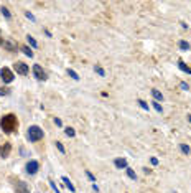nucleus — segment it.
<instances>
[{
  "instance_id": "nucleus-1",
  "label": "nucleus",
  "mask_w": 191,
  "mask_h": 193,
  "mask_svg": "<svg viewBox=\"0 0 191 193\" xmlns=\"http://www.w3.org/2000/svg\"><path fill=\"white\" fill-rule=\"evenodd\" d=\"M18 127V119L15 114H5L4 117L0 119V129L4 130L5 134H12L15 132Z\"/></svg>"
},
{
  "instance_id": "nucleus-2",
  "label": "nucleus",
  "mask_w": 191,
  "mask_h": 193,
  "mask_svg": "<svg viewBox=\"0 0 191 193\" xmlns=\"http://www.w3.org/2000/svg\"><path fill=\"white\" fill-rule=\"evenodd\" d=\"M45 132H43L41 127L38 126H30L28 127V134H26V139H28L30 142H38V140H41Z\"/></svg>"
},
{
  "instance_id": "nucleus-3",
  "label": "nucleus",
  "mask_w": 191,
  "mask_h": 193,
  "mask_svg": "<svg viewBox=\"0 0 191 193\" xmlns=\"http://www.w3.org/2000/svg\"><path fill=\"white\" fill-rule=\"evenodd\" d=\"M13 78H15V76H13V71L10 69V68L4 66L2 69H0V79L4 81L5 84H10L13 81Z\"/></svg>"
},
{
  "instance_id": "nucleus-4",
  "label": "nucleus",
  "mask_w": 191,
  "mask_h": 193,
  "mask_svg": "<svg viewBox=\"0 0 191 193\" xmlns=\"http://www.w3.org/2000/svg\"><path fill=\"white\" fill-rule=\"evenodd\" d=\"M13 69L17 71V74H21V76L28 74V64H25L23 61H17L13 64Z\"/></svg>"
},
{
  "instance_id": "nucleus-5",
  "label": "nucleus",
  "mask_w": 191,
  "mask_h": 193,
  "mask_svg": "<svg viewBox=\"0 0 191 193\" xmlns=\"http://www.w3.org/2000/svg\"><path fill=\"white\" fill-rule=\"evenodd\" d=\"M26 173H30V175H35V173L38 172V168H40V164H38L36 160H30L28 164H26Z\"/></svg>"
},
{
  "instance_id": "nucleus-6",
  "label": "nucleus",
  "mask_w": 191,
  "mask_h": 193,
  "mask_svg": "<svg viewBox=\"0 0 191 193\" xmlns=\"http://www.w3.org/2000/svg\"><path fill=\"white\" fill-rule=\"evenodd\" d=\"M33 74H35V78L40 79V81H45L46 79V73L43 71V68L40 66V64H35V66H33Z\"/></svg>"
},
{
  "instance_id": "nucleus-7",
  "label": "nucleus",
  "mask_w": 191,
  "mask_h": 193,
  "mask_svg": "<svg viewBox=\"0 0 191 193\" xmlns=\"http://www.w3.org/2000/svg\"><path fill=\"white\" fill-rule=\"evenodd\" d=\"M15 190H17V193H30L25 182H17V183H15Z\"/></svg>"
},
{
  "instance_id": "nucleus-8",
  "label": "nucleus",
  "mask_w": 191,
  "mask_h": 193,
  "mask_svg": "<svg viewBox=\"0 0 191 193\" xmlns=\"http://www.w3.org/2000/svg\"><path fill=\"white\" fill-rule=\"evenodd\" d=\"M4 48L9 51H17V43L12 41V40H5L4 41Z\"/></svg>"
},
{
  "instance_id": "nucleus-9",
  "label": "nucleus",
  "mask_w": 191,
  "mask_h": 193,
  "mask_svg": "<svg viewBox=\"0 0 191 193\" xmlns=\"http://www.w3.org/2000/svg\"><path fill=\"white\" fill-rule=\"evenodd\" d=\"M10 150H12V145L10 144H5L4 147H0V157H9V154H10Z\"/></svg>"
},
{
  "instance_id": "nucleus-10",
  "label": "nucleus",
  "mask_w": 191,
  "mask_h": 193,
  "mask_svg": "<svg viewBox=\"0 0 191 193\" xmlns=\"http://www.w3.org/2000/svg\"><path fill=\"white\" fill-rule=\"evenodd\" d=\"M114 165L117 168H127V160L125 159H115L114 160Z\"/></svg>"
},
{
  "instance_id": "nucleus-11",
  "label": "nucleus",
  "mask_w": 191,
  "mask_h": 193,
  "mask_svg": "<svg viewBox=\"0 0 191 193\" xmlns=\"http://www.w3.org/2000/svg\"><path fill=\"white\" fill-rule=\"evenodd\" d=\"M61 180H63V182H64V183H66V187H68V188H69V192H73V193H74V192H76V188H74V185L71 183V180H69V178H68V177H61Z\"/></svg>"
},
{
  "instance_id": "nucleus-12",
  "label": "nucleus",
  "mask_w": 191,
  "mask_h": 193,
  "mask_svg": "<svg viewBox=\"0 0 191 193\" xmlns=\"http://www.w3.org/2000/svg\"><path fill=\"white\" fill-rule=\"evenodd\" d=\"M178 68L181 69V71H185V73H188V74H191V68L188 66V64H185V63H183L181 59L178 61Z\"/></svg>"
},
{
  "instance_id": "nucleus-13",
  "label": "nucleus",
  "mask_w": 191,
  "mask_h": 193,
  "mask_svg": "<svg viewBox=\"0 0 191 193\" xmlns=\"http://www.w3.org/2000/svg\"><path fill=\"white\" fill-rule=\"evenodd\" d=\"M178 46H180V50H183V51H188V50H190V43L185 41V40H180V41H178Z\"/></svg>"
},
{
  "instance_id": "nucleus-14",
  "label": "nucleus",
  "mask_w": 191,
  "mask_h": 193,
  "mask_svg": "<svg viewBox=\"0 0 191 193\" xmlns=\"http://www.w3.org/2000/svg\"><path fill=\"white\" fill-rule=\"evenodd\" d=\"M152 96L155 97V101H163V96H162V92L158 91V89H152Z\"/></svg>"
},
{
  "instance_id": "nucleus-15",
  "label": "nucleus",
  "mask_w": 191,
  "mask_h": 193,
  "mask_svg": "<svg viewBox=\"0 0 191 193\" xmlns=\"http://www.w3.org/2000/svg\"><path fill=\"white\" fill-rule=\"evenodd\" d=\"M26 40H28V43H30V46H31V48H38L36 40H35V38L31 36V35H28V36H26Z\"/></svg>"
},
{
  "instance_id": "nucleus-16",
  "label": "nucleus",
  "mask_w": 191,
  "mask_h": 193,
  "mask_svg": "<svg viewBox=\"0 0 191 193\" xmlns=\"http://www.w3.org/2000/svg\"><path fill=\"white\" fill-rule=\"evenodd\" d=\"M64 134H66L68 137H74V135H76V130L73 129V127H66V129H64Z\"/></svg>"
},
{
  "instance_id": "nucleus-17",
  "label": "nucleus",
  "mask_w": 191,
  "mask_h": 193,
  "mask_svg": "<svg viewBox=\"0 0 191 193\" xmlns=\"http://www.w3.org/2000/svg\"><path fill=\"white\" fill-rule=\"evenodd\" d=\"M125 172H127V175H129V178H132V180H137V175H135V172H133L132 168H125Z\"/></svg>"
},
{
  "instance_id": "nucleus-18",
  "label": "nucleus",
  "mask_w": 191,
  "mask_h": 193,
  "mask_svg": "<svg viewBox=\"0 0 191 193\" xmlns=\"http://www.w3.org/2000/svg\"><path fill=\"white\" fill-rule=\"evenodd\" d=\"M21 51H23V53H25L26 56H30V58H33V51L30 50L28 46H21Z\"/></svg>"
},
{
  "instance_id": "nucleus-19",
  "label": "nucleus",
  "mask_w": 191,
  "mask_h": 193,
  "mask_svg": "<svg viewBox=\"0 0 191 193\" xmlns=\"http://www.w3.org/2000/svg\"><path fill=\"white\" fill-rule=\"evenodd\" d=\"M68 74H69L71 78H73V79H76V81L79 79V74H78V73L74 71V69H68Z\"/></svg>"
},
{
  "instance_id": "nucleus-20",
  "label": "nucleus",
  "mask_w": 191,
  "mask_h": 193,
  "mask_svg": "<svg viewBox=\"0 0 191 193\" xmlns=\"http://www.w3.org/2000/svg\"><path fill=\"white\" fill-rule=\"evenodd\" d=\"M180 149H181V152H183V154H186V155H188V154L191 152V149L188 147L186 144H181V145H180Z\"/></svg>"
},
{
  "instance_id": "nucleus-21",
  "label": "nucleus",
  "mask_w": 191,
  "mask_h": 193,
  "mask_svg": "<svg viewBox=\"0 0 191 193\" xmlns=\"http://www.w3.org/2000/svg\"><path fill=\"white\" fill-rule=\"evenodd\" d=\"M0 12L4 13L5 18H10V17H12V15H10V12H9V9H5V7H2V9H0Z\"/></svg>"
},
{
  "instance_id": "nucleus-22",
  "label": "nucleus",
  "mask_w": 191,
  "mask_h": 193,
  "mask_svg": "<svg viewBox=\"0 0 191 193\" xmlns=\"http://www.w3.org/2000/svg\"><path fill=\"white\" fill-rule=\"evenodd\" d=\"M94 71L97 73L99 76H105V71H104V69H102L100 66H96V68H94Z\"/></svg>"
},
{
  "instance_id": "nucleus-23",
  "label": "nucleus",
  "mask_w": 191,
  "mask_h": 193,
  "mask_svg": "<svg viewBox=\"0 0 191 193\" xmlns=\"http://www.w3.org/2000/svg\"><path fill=\"white\" fill-rule=\"evenodd\" d=\"M138 104H140V107L142 109H145V111H148V104H147L145 101H142V99H138Z\"/></svg>"
},
{
  "instance_id": "nucleus-24",
  "label": "nucleus",
  "mask_w": 191,
  "mask_h": 193,
  "mask_svg": "<svg viewBox=\"0 0 191 193\" xmlns=\"http://www.w3.org/2000/svg\"><path fill=\"white\" fill-rule=\"evenodd\" d=\"M152 104H153V107H155V111H157V112H162V106H160V104H158V102L157 101H153V102H152Z\"/></svg>"
},
{
  "instance_id": "nucleus-25",
  "label": "nucleus",
  "mask_w": 191,
  "mask_h": 193,
  "mask_svg": "<svg viewBox=\"0 0 191 193\" xmlns=\"http://www.w3.org/2000/svg\"><path fill=\"white\" fill-rule=\"evenodd\" d=\"M56 147H58V150L61 152V154H66V149L63 147V144H61V142H56Z\"/></svg>"
},
{
  "instance_id": "nucleus-26",
  "label": "nucleus",
  "mask_w": 191,
  "mask_h": 193,
  "mask_svg": "<svg viewBox=\"0 0 191 193\" xmlns=\"http://www.w3.org/2000/svg\"><path fill=\"white\" fill-rule=\"evenodd\" d=\"M9 89H7V88H0V96H7V94H9Z\"/></svg>"
},
{
  "instance_id": "nucleus-27",
  "label": "nucleus",
  "mask_w": 191,
  "mask_h": 193,
  "mask_svg": "<svg viewBox=\"0 0 191 193\" xmlns=\"http://www.w3.org/2000/svg\"><path fill=\"white\" fill-rule=\"evenodd\" d=\"M86 175H87V178H89V180L91 182H96V178H94V175H92L91 172H89V170H86Z\"/></svg>"
},
{
  "instance_id": "nucleus-28",
  "label": "nucleus",
  "mask_w": 191,
  "mask_h": 193,
  "mask_svg": "<svg viewBox=\"0 0 191 193\" xmlns=\"http://www.w3.org/2000/svg\"><path fill=\"white\" fill-rule=\"evenodd\" d=\"M50 185H51V188H53V190H54V192H56V193H61V192H59L58 188H56V183H54L53 180H50Z\"/></svg>"
},
{
  "instance_id": "nucleus-29",
  "label": "nucleus",
  "mask_w": 191,
  "mask_h": 193,
  "mask_svg": "<svg viewBox=\"0 0 191 193\" xmlns=\"http://www.w3.org/2000/svg\"><path fill=\"white\" fill-rule=\"evenodd\" d=\"M54 124H56V126H58V127H61V126H63L61 119H58V117H54Z\"/></svg>"
},
{
  "instance_id": "nucleus-30",
  "label": "nucleus",
  "mask_w": 191,
  "mask_h": 193,
  "mask_svg": "<svg viewBox=\"0 0 191 193\" xmlns=\"http://www.w3.org/2000/svg\"><path fill=\"white\" fill-rule=\"evenodd\" d=\"M25 15H26V18H30L31 21H35V17H33V15H31L30 12H25Z\"/></svg>"
},
{
  "instance_id": "nucleus-31",
  "label": "nucleus",
  "mask_w": 191,
  "mask_h": 193,
  "mask_svg": "<svg viewBox=\"0 0 191 193\" xmlns=\"http://www.w3.org/2000/svg\"><path fill=\"white\" fill-rule=\"evenodd\" d=\"M180 86H181V89H185V91H188V84H186V83H181Z\"/></svg>"
},
{
  "instance_id": "nucleus-32",
  "label": "nucleus",
  "mask_w": 191,
  "mask_h": 193,
  "mask_svg": "<svg viewBox=\"0 0 191 193\" xmlns=\"http://www.w3.org/2000/svg\"><path fill=\"white\" fill-rule=\"evenodd\" d=\"M158 164V159H155V157H152V165H157Z\"/></svg>"
},
{
  "instance_id": "nucleus-33",
  "label": "nucleus",
  "mask_w": 191,
  "mask_h": 193,
  "mask_svg": "<svg viewBox=\"0 0 191 193\" xmlns=\"http://www.w3.org/2000/svg\"><path fill=\"white\" fill-rule=\"evenodd\" d=\"M92 190H94V192H99V187H97V185L94 183V185H92Z\"/></svg>"
},
{
  "instance_id": "nucleus-34",
  "label": "nucleus",
  "mask_w": 191,
  "mask_h": 193,
  "mask_svg": "<svg viewBox=\"0 0 191 193\" xmlns=\"http://www.w3.org/2000/svg\"><path fill=\"white\" fill-rule=\"evenodd\" d=\"M0 45H4V40H2V31H0Z\"/></svg>"
},
{
  "instance_id": "nucleus-35",
  "label": "nucleus",
  "mask_w": 191,
  "mask_h": 193,
  "mask_svg": "<svg viewBox=\"0 0 191 193\" xmlns=\"http://www.w3.org/2000/svg\"><path fill=\"white\" fill-rule=\"evenodd\" d=\"M188 121H190V122H191V116H188Z\"/></svg>"
}]
</instances>
